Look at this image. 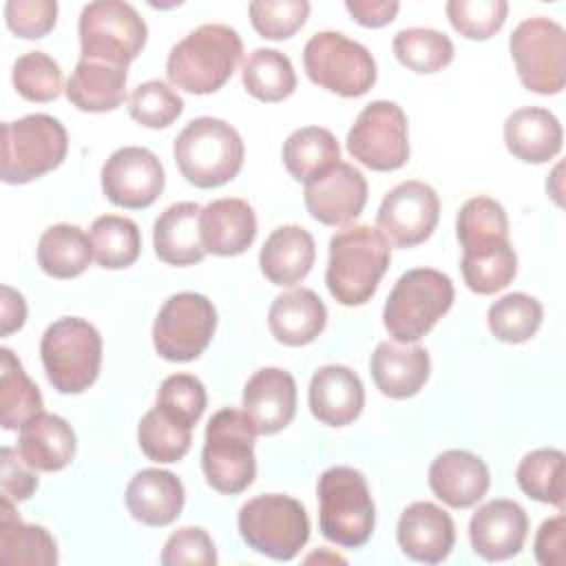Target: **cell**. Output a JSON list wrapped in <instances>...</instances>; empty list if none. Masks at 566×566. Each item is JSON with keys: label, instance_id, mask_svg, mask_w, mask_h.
Returning <instances> with one entry per match:
<instances>
[{"label": "cell", "instance_id": "cell-17", "mask_svg": "<svg viewBox=\"0 0 566 566\" xmlns=\"http://www.w3.org/2000/svg\"><path fill=\"white\" fill-rule=\"evenodd\" d=\"M303 201L318 223L332 228L347 226L367 203V181L358 168L338 161L325 175L305 184Z\"/></svg>", "mask_w": 566, "mask_h": 566}, {"label": "cell", "instance_id": "cell-32", "mask_svg": "<svg viewBox=\"0 0 566 566\" xmlns=\"http://www.w3.org/2000/svg\"><path fill=\"white\" fill-rule=\"evenodd\" d=\"M0 559L15 566H53L57 562L51 533L44 526L22 522L7 500L0 506Z\"/></svg>", "mask_w": 566, "mask_h": 566}, {"label": "cell", "instance_id": "cell-5", "mask_svg": "<svg viewBox=\"0 0 566 566\" xmlns=\"http://www.w3.org/2000/svg\"><path fill=\"white\" fill-rule=\"evenodd\" d=\"M318 528L323 537L345 548L369 542L376 509L365 475L352 467H332L318 478Z\"/></svg>", "mask_w": 566, "mask_h": 566}, {"label": "cell", "instance_id": "cell-31", "mask_svg": "<svg viewBox=\"0 0 566 566\" xmlns=\"http://www.w3.org/2000/svg\"><path fill=\"white\" fill-rule=\"evenodd\" d=\"M126 69L80 60L66 82L69 102L84 113L115 111L126 99Z\"/></svg>", "mask_w": 566, "mask_h": 566}, {"label": "cell", "instance_id": "cell-22", "mask_svg": "<svg viewBox=\"0 0 566 566\" xmlns=\"http://www.w3.org/2000/svg\"><path fill=\"white\" fill-rule=\"evenodd\" d=\"M307 402L312 416L327 427L354 422L365 405V389L358 374L345 365H325L310 380Z\"/></svg>", "mask_w": 566, "mask_h": 566}, {"label": "cell", "instance_id": "cell-2", "mask_svg": "<svg viewBox=\"0 0 566 566\" xmlns=\"http://www.w3.org/2000/svg\"><path fill=\"white\" fill-rule=\"evenodd\" d=\"M391 261L389 243L371 226H352L329 239L325 283L345 307L367 303Z\"/></svg>", "mask_w": 566, "mask_h": 566}, {"label": "cell", "instance_id": "cell-46", "mask_svg": "<svg viewBox=\"0 0 566 566\" xmlns=\"http://www.w3.org/2000/svg\"><path fill=\"white\" fill-rule=\"evenodd\" d=\"M184 111V99L161 80L142 82L128 97L130 117L146 128H166Z\"/></svg>", "mask_w": 566, "mask_h": 566}, {"label": "cell", "instance_id": "cell-33", "mask_svg": "<svg viewBox=\"0 0 566 566\" xmlns=\"http://www.w3.org/2000/svg\"><path fill=\"white\" fill-rule=\"evenodd\" d=\"M340 161L336 137L321 126H303L283 144V164L296 181H312Z\"/></svg>", "mask_w": 566, "mask_h": 566}, {"label": "cell", "instance_id": "cell-1", "mask_svg": "<svg viewBox=\"0 0 566 566\" xmlns=\"http://www.w3.org/2000/svg\"><path fill=\"white\" fill-rule=\"evenodd\" d=\"M241 55L243 42L232 27L201 24L170 49L166 73L172 86L192 95H208L232 77Z\"/></svg>", "mask_w": 566, "mask_h": 566}, {"label": "cell", "instance_id": "cell-47", "mask_svg": "<svg viewBox=\"0 0 566 566\" xmlns=\"http://www.w3.org/2000/svg\"><path fill=\"white\" fill-rule=\"evenodd\" d=\"M509 13L504 0H449L447 18L467 40H489L495 35Z\"/></svg>", "mask_w": 566, "mask_h": 566}, {"label": "cell", "instance_id": "cell-29", "mask_svg": "<svg viewBox=\"0 0 566 566\" xmlns=\"http://www.w3.org/2000/svg\"><path fill=\"white\" fill-rule=\"evenodd\" d=\"M316 259L312 234L301 226H281L263 243L259 265L263 276L281 287L303 281Z\"/></svg>", "mask_w": 566, "mask_h": 566}, {"label": "cell", "instance_id": "cell-37", "mask_svg": "<svg viewBox=\"0 0 566 566\" xmlns=\"http://www.w3.org/2000/svg\"><path fill=\"white\" fill-rule=\"evenodd\" d=\"M93 259L106 270H122L137 261L142 234L133 219L119 214H102L93 221L91 232Z\"/></svg>", "mask_w": 566, "mask_h": 566}, {"label": "cell", "instance_id": "cell-49", "mask_svg": "<svg viewBox=\"0 0 566 566\" xmlns=\"http://www.w3.org/2000/svg\"><path fill=\"white\" fill-rule=\"evenodd\" d=\"M7 27L27 40L44 38L57 20L55 0H9L4 4Z\"/></svg>", "mask_w": 566, "mask_h": 566}, {"label": "cell", "instance_id": "cell-43", "mask_svg": "<svg viewBox=\"0 0 566 566\" xmlns=\"http://www.w3.org/2000/svg\"><path fill=\"white\" fill-rule=\"evenodd\" d=\"M137 442L148 460L170 464L188 453L192 442V429L175 424L157 407H153L139 420Z\"/></svg>", "mask_w": 566, "mask_h": 566}, {"label": "cell", "instance_id": "cell-52", "mask_svg": "<svg viewBox=\"0 0 566 566\" xmlns=\"http://www.w3.org/2000/svg\"><path fill=\"white\" fill-rule=\"evenodd\" d=\"M564 531H566L564 513L542 522L535 535V557L542 566H559L564 562Z\"/></svg>", "mask_w": 566, "mask_h": 566}, {"label": "cell", "instance_id": "cell-48", "mask_svg": "<svg viewBox=\"0 0 566 566\" xmlns=\"http://www.w3.org/2000/svg\"><path fill=\"white\" fill-rule=\"evenodd\" d=\"M250 22L265 40L292 38L310 15L305 0H256L250 2Z\"/></svg>", "mask_w": 566, "mask_h": 566}, {"label": "cell", "instance_id": "cell-41", "mask_svg": "<svg viewBox=\"0 0 566 566\" xmlns=\"http://www.w3.org/2000/svg\"><path fill=\"white\" fill-rule=\"evenodd\" d=\"M391 46L396 60L416 73L442 71L453 60V42L436 29H402Z\"/></svg>", "mask_w": 566, "mask_h": 566}, {"label": "cell", "instance_id": "cell-6", "mask_svg": "<svg viewBox=\"0 0 566 566\" xmlns=\"http://www.w3.org/2000/svg\"><path fill=\"white\" fill-rule=\"evenodd\" d=\"M453 283L433 268H413L405 272L387 296L382 323L396 343H416L449 312L453 303Z\"/></svg>", "mask_w": 566, "mask_h": 566}, {"label": "cell", "instance_id": "cell-26", "mask_svg": "<svg viewBox=\"0 0 566 566\" xmlns=\"http://www.w3.org/2000/svg\"><path fill=\"white\" fill-rule=\"evenodd\" d=\"M18 453L35 471H60L75 458V431L55 413H35L20 427Z\"/></svg>", "mask_w": 566, "mask_h": 566}, {"label": "cell", "instance_id": "cell-54", "mask_svg": "<svg viewBox=\"0 0 566 566\" xmlns=\"http://www.w3.org/2000/svg\"><path fill=\"white\" fill-rule=\"evenodd\" d=\"M27 321V303L20 292L2 285V336L18 332Z\"/></svg>", "mask_w": 566, "mask_h": 566}, {"label": "cell", "instance_id": "cell-4", "mask_svg": "<svg viewBox=\"0 0 566 566\" xmlns=\"http://www.w3.org/2000/svg\"><path fill=\"white\" fill-rule=\"evenodd\" d=\"M252 420L243 409H219L206 427L201 467L208 484L226 495L245 491L256 475Z\"/></svg>", "mask_w": 566, "mask_h": 566}, {"label": "cell", "instance_id": "cell-10", "mask_svg": "<svg viewBox=\"0 0 566 566\" xmlns=\"http://www.w3.org/2000/svg\"><path fill=\"white\" fill-rule=\"evenodd\" d=\"M69 148L66 128L51 115L35 113L2 124L0 177L4 184H27L57 168Z\"/></svg>", "mask_w": 566, "mask_h": 566}, {"label": "cell", "instance_id": "cell-51", "mask_svg": "<svg viewBox=\"0 0 566 566\" xmlns=\"http://www.w3.org/2000/svg\"><path fill=\"white\" fill-rule=\"evenodd\" d=\"M0 482H2V500L18 504L33 495L38 489V475L35 469H31L22 455L9 447H2L0 451Z\"/></svg>", "mask_w": 566, "mask_h": 566}, {"label": "cell", "instance_id": "cell-44", "mask_svg": "<svg viewBox=\"0 0 566 566\" xmlns=\"http://www.w3.org/2000/svg\"><path fill=\"white\" fill-rule=\"evenodd\" d=\"M206 402V387L197 376L172 374L161 382L155 407L175 424L192 429L203 416Z\"/></svg>", "mask_w": 566, "mask_h": 566}, {"label": "cell", "instance_id": "cell-27", "mask_svg": "<svg viewBox=\"0 0 566 566\" xmlns=\"http://www.w3.org/2000/svg\"><path fill=\"white\" fill-rule=\"evenodd\" d=\"M562 124L546 108L524 106L513 111L504 122L509 153L526 164L551 161L562 150Z\"/></svg>", "mask_w": 566, "mask_h": 566}, {"label": "cell", "instance_id": "cell-25", "mask_svg": "<svg viewBox=\"0 0 566 566\" xmlns=\"http://www.w3.org/2000/svg\"><path fill=\"white\" fill-rule=\"evenodd\" d=\"M181 480L164 469H142L126 486L128 513L146 526H168L184 509Z\"/></svg>", "mask_w": 566, "mask_h": 566}, {"label": "cell", "instance_id": "cell-50", "mask_svg": "<svg viewBox=\"0 0 566 566\" xmlns=\"http://www.w3.org/2000/svg\"><path fill=\"white\" fill-rule=\"evenodd\" d=\"M161 564L164 566H181V564L214 566L217 551L208 531L199 526H184L175 531L164 544Z\"/></svg>", "mask_w": 566, "mask_h": 566}, {"label": "cell", "instance_id": "cell-45", "mask_svg": "<svg viewBox=\"0 0 566 566\" xmlns=\"http://www.w3.org/2000/svg\"><path fill=\"white\" fill-rule=\"evenodd\" d=\"M15 91L29 102H53L62 91L60 64L44 51H29L20 55L11 73Z\"/></svg>", "mask_w": 566, "mask_h": 566}, {"label": "cell", "instance_id": "cell-30", "mask_svg": "<svg viewBox=\"0 0 566 566\" xmlns=\"http://www.w3.org/2000/svg\"><path fill=\"white\" fill-rule=\"evenodd\" d=\"M201 208L195 201L168 206L155 221L153 245L159 261L168 265H195L206 256L199 237Z\"/></svg>", "mask_w": 566, "mask_h": 566}, {"label": "cell", "instance_id": "cell-16", "mask_svg": "<svg viewBox=\"0 0 566 566\" xmlns=\"http://www.w3.org/2000/svg\"><path fill=\"white\" fill-rule=\"evenodd\" d=\"M164 168L157 155L142 146L115 150L102 168L106 199L126 210H142L157 201L164 190Z\"/></svg>", "mask_w": 566, "mask_h": 566}, {"label": "cell", "instance_id": "cell-21", "mask_svg": "<svg viewBox=\"0 0 566 566\" xmlns=\"http://www.w3.org/2000/svg\"><path fill=\"white\" fill-rule=\"evenodd\" d=\"M491 484L484 460L464 449L442 451L429 467V486L438 500L451 509L478 504Z\"/></svg>", "mask_w": 566, "mask_h": 566}, {"label": "cell", "instance_id": "cell-39", "mask_svg": "<svg viewBox=\"0 0 566 566\" xmlns=\"http://www.w3.org/2000/svg\"><path fill=\"white\" fill-rule=\"evenodd\" d=\"M243 86L261 102H281L296 88V73L287 55L274 49H256L243 64Z\"/></svg>", "mask_w": 566, "mask_h": 566}, {"label": "cell", "instance_id": "cell-15", "mask_svg": "<svg viewBox=\"0 0 566 566\" xmlns=\"http://www.w3.org/2000/svg\"><path fill=\"white\" fill-rule=\"evenodd\" d=\"M438 219L436 190L422 181H405L385 195L376 214V230L394 248H413L433 234Z\"/></svg>", "mask_w": 566, "mask_h": 566}, {"label": "cell", "instance_id": "cell-34", "mask_svg": "<svg viewBox=\"0 0 566 566\" xmlns=\"http://www.w3.org/2000/svg\"><path fill=\"white\" fill-rule=\"evenodd\" d=\"M93 259L91 239L82 228L57 223L42 232L38 241V263L53 279L80 276Z\"/></svg>", "mask_w": 566, "mask_h": 566}, {"label": "cell", "instance_id": "cell-24", "mask_svg": "<svg viewBox=\"0 0 566 566\" xmlns=\"http://www.w3.org/2000/svg\"><path fill=\"white\" fill-rule=\"evenodd\" d=\"M369 369L380 394L400 400L416 396L424 387L431 363L422 345L385 340L374 349Z\"/></svg>", "mask_w": 566, "mask_h": 566}, {"label": "cell", "instance_id": "cell-3", "mask_svg": "<svg viewBox=\"0 0 566 566\" xmlns=\"http://www.w3.org/2000/svg\"><path fill=\"white\" fill-rule=\"evenodd\" d=\"M172 155L188 184L217 188L239 175L245 148L241 135L228 122L197 117L177 135Z\"/></svg>", "mask_w": 566, "mask_h": 566}, {"label": "cell", "instance_id": "cell-13", "mask_svg": "<svg viewBox=\"0 0 566 566\" xmlns=\"http://www.w3.org/2000/svg\"><path fill=\"white\" fill-rule=\"evenodd\" d=\"M217 312L208 296L179 292L164 301L153 325V345L170 363L195 360L210 345Z\"/></svg>", "mask_w": 566, "mask_h": 566}, {"label": "cell", "instance_id": "cell-14", "mask_svg": "<svg viewBox=\"0 0 566 566\" xmlns=\"http://www.w3.org/2000/svg\"><path fill=\"white\" fill-rule=\"evenodd\" d=\"M347 150L363 166L389 172L409 159L407 117L396 102L376 99L367 104L347 133Z\"/></svg>", "mask_w": 566, "mask_h": 566}, {"label": "cell", "instance_id": "cell-36", "mask_svg": "<svg viewBox=\"0 0 566 566\" xmlns=\"http://www.w3.org/2000/svg\"><path fill=\"white\" fill-rule=\"evenodd\" d=\"M455 232L464 254L484 252L509 241V219L495 199L482 195L460 208Z\"/></svg>", "mask_w": 566, "mask_h": 566}, {"label": "cell", "instance_id": "cell-28", "mask_svg": "<svg viewBox=\"0 0 566 566\" xmlns=\"http://www.w3.org/2000/svg\"><path fill=\"white\" fill-rule=\"evenodd\" d=\"M327 310L316 292L307 287H296L279 294L268 312V325L272 336L287 345L301 347L318 338L325 329Z\"/></svg>", "mask_w": 566, "mask_h": 566}, {"label": "cell", "instance_id": "cell-18", "mask_svg": "<svg viewBox=\"0 0 566 566\" xmlns=\"http://www.w3.org/2000/svg\"><path fill=\"white\" fill-rule=\"evenodd\" d=\"M528 535L526 511L513 500H491L469 522V539L482 559L500 562L517 555Z\"/></svg>", "mask_w": 566, "mask_h": 566}, {"label": "cell", "instance_id": "cell-38", "mask_svg": "<svg viewBox=\"0 0 566 566\" xmlns=\"http://www.w3.org/2000/svg\"><path fill=\"white\" fill-rule=\"evenodd\" d=\"M559 449H535L526 453L515 471L520 489L542 502L564 509L566 500V467Z\"/></svg>", "mask_w": 566, "mask_h": 566}, {"label": "cell", "instance_id": "cell-23", "mask_svg": "<svg viewBox=\"0 0 566 566\" xmlns=\"http://www.w3.org/2000/svg\"><path fill=\"white\" fill-rule=\"evenodd\" d=\"M199 237L206 252L237 256L245 252L256 237V214L245 199H217L199 214Z\"/></svg>", "mask_w": 566, "mask_h": 566}, {"label": "cell", "instance_id": "cell-8", "mask_svg": "<svg viewBox=\"0 0 566 566\" xmlns=\"http://www.w3.org/2000/svg\"><path fill=\"white\" fill-rule=\"evenodd\" d=\"M241 539L261 555L290 562L310 539L305 506L283 493H268L248 500L239 511Z\"/></svg>", "mask_w": 566, "mask_h": 566}, {"label": "cell", "instance_id": "cell-11", "mask_svg": "<svg viewBox=\"0 0 566 566\" xmlns=\"http://www.w3.org/2000/svg\"><path fill=\"white\" fill-rule=\"evenodd\" d=\"M307 77L340 97H360L376 82V62L356 40L338 31L314 33L303 49Z\"/></svg>", "mask_w": 566, "mask_h": 566}, {"label": "cell", "instance_id": "cell-20", "mask_svg": "<svg viewBox=\"0 0 566 566\" xmlns=\"http://www.w3.org/2000/svg\"><path fill=\"white\" fill-rule=\"evenodd\" d=\"M396 537L407 557L422 564H438L451 553L455 528L444 509L433 502H413L402 511Z\"/></svg>", "mask_w": 566, "mask_h": 566}, {"label": "cell", "instance_id": "cell-9", "mask_svg": "<svg viewBox=\"0 0 566 566\" xmlns=\"http://www.w3.org/2000/svg\"><path fill=\"white\" fill-rule=\"evenodd\" d=\"M82 60L126 69L146 46L148 27L137 9L122 0L88 2L80 13Z\"/></svg>", "mask_w": 566, "mask_h": 566}, {"label": "cell", "instance_id": "cell-7", "mask_svg": "<svg viewBox=\"0 0 566 566\" xmlns=\"http://www.w3.org/2000/svg\"><path fill=\"white\" fill-rule=\"evenodd\" d=\"M40 356L53 389L82 394L99 376L102 336L88 321L64 316L46 327Z\"/></svg>", "mask_w": 566, "mask_h": 566}, {"label": "cell", "instance_id": "cell-19", "mask_svg": "<svg viewBox=\"0 0 566 566\" xmlns=\"http://www.w3.org/2000/svg\"><path fill=\"white\" fill-rule=\"evenodd\" d=\"M243 411L254 431L272 436L285 429L296 413V382L279 367H263L243 387Z\"/></svg>", "mask_w": 566, "mask_h": 566}, {"label": "cell", "instance_id": "cell-35", "mask_svg": "<svg viewBox=\"0 0 566 566\" xmlns=\"http://www.w3.org/2000/svg\"><path fill=\"white\" fill-rule=\"evenodd\" d=\"M44 407L38 385L27 376L22 363L9 347L0 349V422L4 429H20Z\"/></svg>", "mask_w": 566, "mask_h": 566}, {"label": "cell", "instance_id": "cell-42", "mask_svg": "<svg viewBox=\"0 0 566 566\" xmlns=\"http://www.w3.org/2000/svg\"><path fill=\"white\" fill-rule=\"evenodd\" d=\"M460 268L467 287L486 296L504 290L513 281L517 272V256L513 245L506 241L493 250L462 254Z\"/></svg>", "mask_w": 566, "mask_h": 566}, {"label": "cell", "instance_id": "cell-53", "mask_svg": "<svg viewBox=\"0 0 566 566\" xmlns=\"http://www.w3.org/2000/svg\"><path fill=\"white\" fill-rule=\"evenodd\" d=\"M345 9L358 24L378 29V27L389 24L396 18L400 4L387 2V0H347Z\"/></svg>", "mask_w": 566, "mask_h": 566}, {"label": "cell", "instance_id": "cell-12", "mask_svg": "<svg viewBox=\"0 0 566 566\" xmlns=\"http://www.w3.org/2000/svg\"><path fill=\"white\" fill-rule=\"evenodd\" d=\"M520 82L537 95H557L566 84V33L548 18H528L509 40Z\"/></svg>", "mask_w": 566, "mask_h": 566}, {"label": "cell", "instance_id": "cell-40", "mask_svg": "<svg viewBox=\"0 0 566 566\" xmlns=\"http://www.w3.org/2000/svg\"><path fill=\"white\" fill-rule=\"evenodd\" d=\"M542 303L535 296L524 292H511L497 298L486 314V323L491 334L502 343H526L537 334L542 325Z\"/></svg>", "mask_w": 566, "mask_h": 566}]
</instances>
